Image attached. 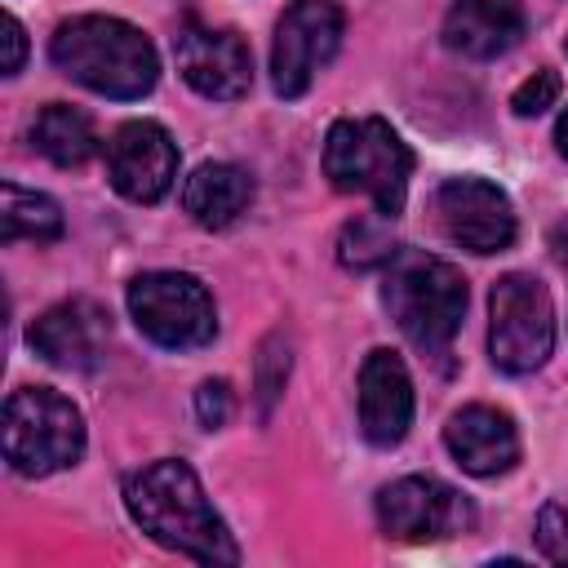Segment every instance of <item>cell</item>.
<instances>
[{
	"instance_id": "cell-1",
	"label": "cell",
	"mask_w": 568,
	"mask_h": 568,
	"mask_svg": "<svg viewBox=\"0 0 568 568\" xmlns=\"http://www.w3.org/2000/svg\"><path fill=\"white\" fill-rule=\"evenodd\" d=\"M124 506L142 532L160 546L200 559V564H240V546L213 501L204 497L200 475L186 462H151L124 484Z\"/></svg>"
},
{
	"instance_id": "cell-2",
	"label": "cell",
	"mask_w": 568,
	"mask_h": 568,
	"mask_svg": "<svg viewBox=\"0 0 568 568\" xmlns=\"http://www.w3.org/2000/svg\"><path fill=\"white\" fill-rule=\"evenodd\" d=\"M49 58L62 75L84 84L89 93H102L115 102H133L151 93L160 80L155 44L133 22L106 18V13H84L62 22L49 40Z\"/></svg>"
},
{
	"instance_id": "cell-3",
	"label": "cell",
	"mask_w": 568,
	"mask_h": 568,
	"mask_svg": "<svg viewBox=\"0 0 568 568\" xmlns=\"http://www.w3.org/2000/svg\"><path fill=\"white\" fill-rule=\"evenodd\" d=\"M382 302L422 355L444 359L466 320V280L453 262L435 253L399 248L382 266Z\"/></svg>"
},
{
	"instance_id": "cell-4",
	"label": "cell",
	"mask_w": 568,
	"mask_h": 568,
	"mask_svg": "<svg viewBox=\"0 0 568 568\" xmlns=\"http://www.w3.org/2000/svg\"><path fill=\"white\" fill-rule=\"evenodd\" d=\"M324 178L342 195H368L382 217H395L408 200L413 151L377 115L337 120L324 138Z\"/></svg>"
},
{
	"instance_id": "cell-5",
	"label": "cell",
	"mask_w": 568,
	"mask_h": 568,
	"mask_svg": "<svg viewBox=\"0 0 568 568\" xmlns=\"http://www.w3.org/2000/svg\"><path fill=\"white\" fill-rule=\"evenodd\" d=\"M84 453V417L53 386H22L4 399V462L18 475H53Z\"/></svg>"
},
{
	"instance_id": "cell-6",
	"label": "cell",
	"mask_w": 568,
	"mask_h": 568,
	"mask_svg": "<svg viewBox=\"0 0 568 568\" xmlns=\"http://www.w3.org/2000/svg\"><path fill=\"white\" fill-rule=\"evenodd\" d=\"M555 351V302L537 275L510 271L488 297V355L501 373H537Z\"/></svg>"
},
{
	"instance_id": "cell-7",
	"label": "cell",
	"mask_w": 568,
	"mask_h": 568,
	"mask_svg": "<svg viewBox=\"0 0 568 568\" xmlns=\"http://www.w3.org/2000/svg\"><path fill=\"white\" fill-rule=\"evenodd\" d=\"M129 315L142 337L164 351H200L217 333L209 288L186 271H146L129 284Z\"/></svg>"
},
{
	"instance_id": "cell-8",
	"label": "cell",
	"mask_w": 568,
	"mask_h": 568,
	"mask_svg": "<svg viewBox=\"0 0 568 568\" xmlns=\"http://www.w3.org/2000/svg\"><path fill=\"white\" fill-rule=\"evenodd\" d=\"M342 4L337 0H293L271 40V84L280 98H302L315 75L333 62L342 44Z\"/></svg>"
},
{
	"instance_id": "cell-9",
	"label": "cell",
	"mask_w": 568,
	"mask_h": 568,
	"mask_svg": "<svg viewBox=\"0 0 568 568\" xmlns=\"http://www.w3.org/2000/svg\"><path fill=\"white\" fill-rule=\"evenodd\" d=\"M470 519L466 497L430 475H404L377 493V524L395 541H439L466 532Z\"/></svg>"
},
{
	"instance_id": "cell-10",
	"label": "cell",
	"mask_w": 568,
	"mask_h": 568,
	"mask_svg": "<svg viewBox=\"0 0 568 568\" xmlns=\"http://www.w3.org/2000/svg\"><path fill=\"white\" fill-rule=\"evenodd\" d=\"M435 217L439 231L470 253H501L519 231L510 195L488 178H448L435 191Z\"/></svg>"
},
{
	"instance_id": "cell-11",
	"label": "cell",
	"mask_w": 568,
	"mask_h": 568,
	"mask_svg": "<svg viewBox=\"0 0 568 568\" xmlns=\"http://www.w3.org/2000/svg\"><path fill=\"white\" fill-rule=\"evenodd\" d=\"M106 178L133 204H155L178 182V146L164 124L129 120L106 142Z\"/></svg>"
},
{
	"instance_id": "cell-12",
	"label": "cell",
	"mask_w": 568,
	"mask_h": 568,
	"mask_svg": "<svg viewBox=\"0 0 568 568\" xmlns=\"http://www.w3.org/2000/svg\"><path fill=\"white\" fill-rule=\"evenodd\" d=\"M178 71L200 98L235 102L253 84V53L226 27H186L178 36Z\"/></svg>"
},
{
	"instance_id": "cell-13",
	"label": "cell",
	"mask_w": 568,
	"mask_h": 568,
	"mask_svg": "<svg viewBox=\"0 0 568 568\" xmlns=\"http://www.w3.org/2000/svg\"><path fill=\"white\" fill-rule=\"evenodd\" d=\"M413 426V377L404 359L386 346L368 351L359 364V430L377 448H395Z\"/></svg>"
},
{
	"instance_id": "cell-14",
	"label": "cell",
	"mask_w": 568,
	"mask_h": 568,
	"mask_svg": "<svg viewBox=\"0 0 568 568\" xmlns=\"http://www.w3.org/2000/svg\"><path fill=\"white\" fill-rule=\"evenodd\" d=\"M106 337H111L106 311H98V306L84 302V297L49 306V311L27 328L31 351H36L40 359H49L53 368H71V373L98 368V364H102V351H106Z\"/></svg>"
},
{
	"instance_id": "cell-15",
	"label": "cell",
	"mask_w": 568,
	"mask_h": 568,
	"mask_svg": "<svg viewBox=\"0 0 568 568\" xmlns=\"http://www.w3.org/2000/svg\"><path fill=\"white\" fill-rule=\"evenodd\" d=\"M444 444H448L453 462L466 475H479V479L506 475L519 462L515 417L501 413V408H493V404H466V408H457L448 417V426H444Z\"/></svg>"
},
{
	"instance_id": "cell-16",
	"label": "cell",
	"mask_w": 568,
	"mask_h": 568,
	"mask_svg": "<svg viewBox=\"0 0 568 568\" xmlns=\"http://www.w3.org/2000/svg\"><path fill=\"white\" fill-rule=\"evenodd\" d=\"M519 36H524V0H453L444 18V44L475 62L510 53Z\"/></svg>"
},
{
	"instance_id": "cell-17",
	"label": "cell",
	"mask_w": 568,
	"mask_h": 568,
	"mask_svg": "<svg viewBox=\"0 0 568 568\" xmlns=\"http://www.w3.org/2000/svg\"><path fill=\"white\" fill-rule=\"evenodd\" d=\"M248 204H253V178L226 160L200 164L182 186V209L204 231H226L248 213Z\"/></svg>"
},
{
	"instance_id": "cell-18",
	"label": "cell",
	"mask_w": 568,
	"mask_h": 568,
	"mask_svg": "<svg viewBox=\"0 0 568 568\" xmlns=\"http://www.w3.org/2000/svg\"><path fill=\"white\" fill-rule=\"evenodd\" d=\"M31 142L44 160H53L58 169H84L93 155H98V133H93V120L80 111V106H67V102H49L36 124H31Z\"/></svg>"
},
{
	"instance_id": "cell-19",
	"label": "cell",
	"mask_w": 568,
	"mask_h": 568,
	"mask_svg": "<svg viewBox=\"0 0 568 568\" xmlns=\"http://www.w3.org/2000/svg\"><path fill=\"white\" fill-rule=\"evenodd\" d=\"M62 209L58 200H49L44 191H22L13 182L0 186V240H36L49 244L62 235Z\"/></svg>"
},
{
	"instance_id": "cell-20",
	"label": "cell",
	"mask_w": 568,
	"mask_h": 568,
	"mask_svg": "<svg viewBox=\"0 0 568 568\" xmlns=\"http://www.w3.org/2000/svg\"><path fill=\"white\" fill-rule=\"evenodd\" d=\"M395 253H399V248H395L390 231H386L382 222H373V217H355V222H346L342 244H337V257H342L346 266H355V271L386 266Z\"/></svg>"
},
{
	"instance_id": "cell-21",
	"label": "cell",
	"mask_w": 568,
	"mask_h": 568,
	"mask_svg": "<svg viewBox=\"0 0 568 568\" xmlns=\"http://www.w3.org/2000/svg\"><path fill=\"white\" fill-rule=\"evenodd\" d=\"M559 71H550V67H541V71H532L519 89H515V98H510V106H515V115H541L546 106H555L559 102Z\"/></svg>"
},
{
	"instance_id": "cell-22",
	"label": "cell",
	"mask_w": 568,
	"mask_h": 568,
	"mask_svg": "<svg viewBox=\"0 0 568 568\" xmlns=\"http://www.w3.org/2000/svg\"><path fill=\"white\" fill-rule=\"evenodd\" d=\"M537 550L550 564H568V510L559 501L541 506V515H537Z\"/></svg>"
},
{
	"instance_id": "cell-23",
	"label": "cell",
	"mask_w": 568,
	"mask_h": 568,
	"mask_svg": "<svg viewBox=\"0 0 568 568\" xmlns=\"http://www.w3.org/2000/svg\"><path fill=\"white\" fill-rule=\"evenodd\" d=\"M231 413H235V399H231V386L226 382H204L195 390V417H200V426L217 430V426L231 422Z\"/></svg>"
},
{
	"instance_id": "cell-24",
	"label": "cell",
	"mask_w": 568,
	"mask_h": 568,
	"mask_svg": "<svg viewBox=\"0 0 568 568\" xmlns=\"http://www.w3.org/2000/svg\"><path fill=\"white\" fill-rule=\"evenodd\" d=\"M0 40H4V62H0V71H4V75H18L22 62H27V31H22V22H18L13 13L0 18Z\"/></svg>"
},
{
	"instance_id": "cell-25",
	"label": "cell",
	"mask_w": 568,
	"mask_h": 568,
	"mask_svg": "<svg viewBox=\"0 0 568 568\" xmlns=\"http://www.w3.org/2000/svg\"><path fill=\"white\" fill-rule=\"evenodd\" d=\"M550 248H555L559 266H568V222H559V226L550 231Z\"/></svg>"
},
{
	"instance_id": "cell-26",
	"label": "cell",
	"mask_w": 568,
	"mask_h": 568,
	"mask_svg": "<svg viewBox=\"0 0 568 568\" xmlns=\"http://www.w3.org/2000/svg\"><path fill=\"white\" fill-rule=\"evenodd\" d=\"M555 142H559V155L568 160V106H564V115H559V124H555Z\"/></svg>"
}]
</instances>
